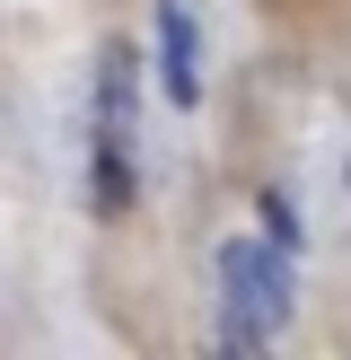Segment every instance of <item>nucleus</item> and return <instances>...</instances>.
<instances>
[{
  "label": "nucleus",
  "instance_id": "f257e3e1",
  "mask_svg": "<svg viewBox=\"0 0 351 360\" xmlns=\"http://www.w3.org/2000/svg\"><path fill=\"white\" fill-rule=\"evenodd\" d=\"M290 326V238L281 246H220V343L228 352H263Z\"/></svg>",
  "mask_w": 351,
  "mask_h": 360
},
{
  "label": "nucleus",
  "instance_id": "f03ea898",
  "mask_svg": "<svg viewBox=\"0 0 351 360\" xmlns=\"http://www.w3.org/2000/svg\"><path fill=\"white\" fill-rule=\"evenodd\" d=\"M132 44H105L97 62V211H123L140 193V141H132Z\"/></svg>",
  "mask_w": 351,
  "mask_h": 360
},
{
  "label": "nucleus",
  "instance_id": "7ed1b4c3",
  "mask_svg": "<svg viewBox=\"0 0 351 360\" xmlns=\"http://www.w3.org/2000/svg\"><path fill=\"white\" fill-rule=\"evenodd\" d=\"M158 70H167V97H176V105L202 97V79H193V18H185V0H158Z\"/></svg>",
  "mask_w": 351,
  "mask_h": 360
}]
</instances>
